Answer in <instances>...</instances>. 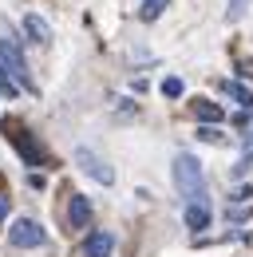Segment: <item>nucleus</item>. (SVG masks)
<instances>
[{"label":"nucleus","instance_id":"f257e3e1","mask_svg":"<svg viewBox=\"0 0 253 257\" xmlns=\"http://www.w3.org/2000/svg\"><path fill=\"white\" fill-rule=\"evenodd\" d=\"M174 186H178V194L186 202L206 198V174H202V162L194 159V155H178L174 159Z\"/></svg>","mask_w":253,"mask_h":257},{"label":"nucleus","instance_id":"f03ea898","mask_svg":"<svg viewBox=\"0 0 253 257\" xmlns=\"http://www.w3.org/2000/svg\"><path fill=\"white\" fill-rule=\"evenodd\" d=\"M0 67H4L20 87H32L28 64H24V52H20V40L12 36V28H4V24H0Z\"/></svg>","mask_w":253,"mask_h":257},{"label":"nucleus","instance_id":"7ed1b4c3","mask_svg":"<svg viewBox=\"0 0 253 257\" xmlns=\"http://www.w3.org/2000/svg\"><path fill=\"white\" fill-rule=\"evenodd\" d=\"M8 241H12L16 249H40V245L48 241V229L40 222H32V218H16V222L8 225Z\"/></svg>","mask_w":253,"mask_h":257},{"label":"nucleus","instance_id":"20e7f679","mask_svg":"<svg viewBox=\"0 0 253 257\" xmlns=\"http://www.w3.org/2000/svg\"><path fill=\"white\" fill-rule=\"evenodd\" d=\"M253 218V186H237V190L229 194V202H225V222L229 225H241Z\"/></svg>","mask_w":253,"mask_h":257},{"label":"nucleus","instance_id":"39448f33","mask_svg":"<svg viewBox=\"0 0 253 257\" xmlns=\"http://www.w3.org/2000/svg\"><path fill=\"white\" fill-rule=\"evenodd\" d=\"M75 162H79V170H83V174H91L95 182H103V186H111V182H115V170L99 159L95 151H87V147H79V151H75Z\"/></svg>","mask_w":253,"mask_h":257},{"label":"nucleus","instance_id":"423d86ee","mask_svg":"<svg viewBox=\"0 0 253 257\" xmlns=\"http://www.w3.org/2000/svg\"><path fill=\"white\" fill-rule=\"evenodd\" d=\"M4 135L16 143V151H20V155H24L32 166H40V162H44V151H40V147H36V143L28 139V131L20 127V123H4Z\"/></svg>","mask_w":253,"mask_h":257},{"label":"nucleus","instance_id":"0eeeda50","mask_svg":"<svg viewBox=\"0 0 253 257\" xmlns=\"http://www.w3.org/2000/svg\"><path fill=\"white\" fill-rule=\"evenodd\" d=\"M91 225V202L87 194H71L67 202V229H87Z\"/></svg>","mask_w":253,"mask_h":257},{"label":"nucleus","instance_id":"6e6552de","mask_svg":"<svg viewBox=\"0 0 253 257\" xmlns=\"http://www.w3.org/2000/svg\"><path fill=\"white\" fill-rule=\"evenodd\" d=\"M111 249H115V237L107 229H95L83 241V257H111Z\"/></svg>","mask_w":253,"mask_h":257},{"label":"nucleus","instance_id":"1a4fd4ad","mask_svg":"<svg viewBox=\"0 0 253 257\" xmlns=\"http://www.w3.org/2000/svg\"><path fill=\"white\" fill-rule=\"evenodd\" d=\"M186 225L194 229V233H202V229L210 225V202H206V198H194V202H186Z\"/></svg>","mask_w":253,"mask_h":257},{"label":"nucleus","instance_id":"9d476101","mask_svg":"<svg viewBox=\"0 0 253 257\" xmlns=\"http://www.w3.org/2000/svg\"><path fill=\"white\" fill-rule=\"evenodd\" d=\"M24 32H28V40H32V44H40V48H48V44H52V28H48V20H44V16H36V12L24 16Z\"/></svg>","mask_w":253,"mask_h":257},{"label":"nucleus","instance_id":"9b49d317","mask_svg":"<svg viewBox=\"0 0 253 257\" xmlns=\"http://www.w3.org/2000/svg\"><path fill=\"white\" fill-rule=\"evenodd\" d=\"M194 119H202V123H210V127H214V123H221L225 115H221L218 103H210V99H198V103H194Z\"/></svg>","mask_w":253,"mask_h":257},{"label":"nucleus","instance_id":"f8f14e48","mask_svg":"<svg viewBox=\"0 0 253 257\" xmlns=\"http://www.w3.org/2000/svg\"><path fill=\"white\" fill-rule=\"evenodd\" d=\"M225 95L233 99V103H241L245 111H249V107H253V91H249V87H245V83H237V79H225Z\"/></svg>","mask_w":253,"mask_h":257},{"label":"nucleus","instance_id":"ddd939ff","mask_svg":"<svg viewBox=\"0 0 253 257\" xmlns=\"http://www.w3.org/2000/svg\"><path fill=\"white\" fill-rule=\"evenodd\" d=\"M166 4H170V0H143V8H139V20H143V24H155L158 16L166 12Z\"/></svg>","mask_w":253,"mask_h":257},{"label":"nucleus","instance_id":"4468645a","mask_svg":"<svg viewBox=\"0 0 253 257\" xmlns=\"http://www.w3.org/2000/svg\"><path fill=\"white\" fill-rule=\"evenodd\" d=\"M249 4H253V0H229V4H225V20H229V24H237V20L249 12Z\"/></svg>","mask_w":253,"mask_h":257},{"label":"nucleus","instance_id":"2eb2a0df","mask_svg":"<svg viewBox=\"0 0 253 257\" xmlns=\"http://www.w3.org/2000/svg\"><path fill=\"white\" fill-rule=\"evenodd\" d=\"M182 91H186V83H182L178 75H166V79H162V95L166 99H178Z\"/></svg>","mask_w":253,"mask_h":257},{"label":"nucleus","instance_id":"dca6fc26","mask_svg":"<svg viewBox=\"0 0 253 257\" xmlns=\"http://www.w3.org/2000/svg\"><path fill=\"white\" fill-rule=\"evenodd\" d=\"M0 95H4V99H16V95H20V83H16L4 67H0Z\"/></svg>","mask_w":253,"mask_h":257},{"label":"nucleus","instance_id":"f3484780","mask_svg":"<svg viewBox=\"0 0 253 257\" xmlns=\"http://www.w3.org/2000/svg\"><path fill=\"white\" fill-rule=\"evenodd\" d=\"M253 166V131L245 135V147H241V162H237V174H245Z\"/></svg>","mask_w":253,"mask_h":257},{"label":"nucleus","instance_id":"a211bd4d","mask_svg":"<svg viewBox=\"0 0 253 257\" xmlns=\"http://www.w3.org/2000/svg\"><path fill=\"white\" fill-rule=\"evenodd\" d=\"M194 135H198L202 143H214V147H221V143H225V135H218V131H214V127H198V131H194Z\"/></svg>","mask_w":253,"mask_h":257},{"label":"nucleus","instance_id":"6ab92c4d","mask_svg":"<svg viewBox=\"0 0 253 257\" xmlns=\"http://www.w3.org/2000/svg\"><path fill=\"white\" fill-rule=\"evenodd\" d=\"M8 206H12V202H8V194H0V222L8 218Z\"/></svg>","mask_w":253,"mask_h":257}]
</instances>
